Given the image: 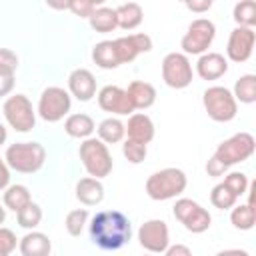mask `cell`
Listing matches in <instances>:
<instances>
[{
  "label": "cell",
  "mask_w": 256,
  "mask_h": 256,
  "mask_svg": "<svg viewBox=\"0 0 256 256\" xmlns=\"http://www.w3.org/2000/svg\"><path fill=\"white\" fill-rule=\"evenodd\" d=\"M30 202H32V196L24 184H12L4 192V206L10 208L12 212H20Z\"/></svg>",
  "instance_id": "obj_27"
},
{
  "label": "cell",
  "mask_w": 256,
  "mask_h": 256,
  "mask_svg": "<svg viewBox=\"0 0 256 256\" xmlns=\"http://www.w3.org/2000/svg\"><path fill=\"white\" fill-rule=\"evenodd\" d=\"M122 154L126 156V160L130 164H140L146 158L148 150H146V144H140V142H134V140H126L122 144Z\"/></svg>",
  "instance_id": "obj_35"
},
{
  "label": "cell",
  "mask_w": 256,
  "mask_h": 256,
  "mask_svg": "<svg viewBox=\"0 0 256 256\" xmlns=\"http://www.w3.org/2000/svg\"><path fill=\"white\" fill-rule=\"evenodd\" d=\"M234 100L242 102V104H252L256 102V76L254 74H244L236 80L234 84V92H232Z\"/></svg>",
  "instance_id": "obj_28"
},
{
  "label": "cell",
  "mask_w": 256,
  "mask_h": 256,
  "mask_svg": "<svg viewBox=\"0 0 256 256\" xmlns=\"http://www.w3.org/2000/svg\"><path fill=\"white\" fill-rule=\"evenodd\" d=\"M16 244H18L16 234L10 228L0 226V256H10L12 250L16 248Z\"/></svg>",
  "instance_id": "obj_37"
},
{
  "label": "cell",
  "mask_w": 256,
  "mask_h": 256,
  "mask_svg": "<svg viewBox=\"0 0 256 256\" xmlns=\"http://www.w3.org/2000/svg\"><path fill=\"white\" fill-rule=\"evenodd\" d=\"M4 160L8 168L20 174H34L44 166L46 150L40 142H16L6 148Z\"/></svg>",
  "instance_id": "obj_3"
},
{
  "label": "cell",
  "mask_w": 256,
  "mask_h": 256,
  "mask_svg": "<svg viewBox=\"0 0 256 256\" xmlns=\"http://www.w3.org/2000/svg\"><path fill=\"white\" fill-rule=\"evenodd\" d=\"M124 126H126L128 140H134V142H140V144H148L154 138V122H152V118L148 114L134 112V114H130L128 124H124Z\"/></svg>",
  "instance_id": "obj_18"
},
{
  "label": "cell",
  "mask_w": 256,
  "mask_h": 256,
  "mask_svg": "<svg viewBox=\"0 0 256 256\" xmlns=\"http://www.w3.org/2000/svg\"><path fill=\"white\" fill-rule=\"evenodd\" d=\"M70 94L60 86H48L42 90L38 100V116L46 122H60L70 112Z\"/></svg>",
  "instance_id": "obj_8"
},
{
  "label": "cell",
  "mask_w": 256,
  "mask_h": 256,
  "mask_svg": "<svg viewBox=\"0 0 256 256\" xmlns=\"http://www.w3.org/2000/svg\"><path fill=\"white\" fill-rule=\"evenodd\" d=\"M68 90L80 102H88L96 96V78L88 68H76L68 76Z\"/></svg>",
  "instance_id": "obj_16"
},
{
  "label": "cell",
  "mask_w": 256,
  "mask_h": 256,
  "mask_svg": "<svg viewBox=\"0 0 256 256\" xmlns=\"http://www.w3.org/2000/svg\"><path fill=\"white\" fill-rule=\"evenodd\" d=\"M98 140H102L104 144H118L122 142V138L126 136V126L122 120L118 118H104L98 124Z\"/></svg>",
  "instance_id": "obj_25"
},
{
  "label": "cell",
  "mask_w": 256,
  "mask_h": 256,
  "mask_svg": "<svg viewBox=\"0 0 256 256\" xmlns=\"http://www.w3.org/2000/svg\"><path fill=\"white\" fill-rule=\"evenodd\" d=\"M188 178L180 168H162L148 176L146 180V194L152 200H172L186 190Z\"/></svg>",
  "instance_id": "obj_2"
},
{
  "label": "cell",
  "mask_w": 256,
  "mask_h": 256,
  "mask_svg": "<svg viewBox=\"0 0 256 256\" xmlns=\"http://www.w3.org/2000/svg\"><path fill=\"white\" fill-rule=\"evenodd\" d=\"M196 72L202 80H218L228 72V60L220 52H204L196 62Z\"/></svg>",
  "instance_id": "obj_17"
},
{
  "label": "cell",
  "mask_w": 256,
  "mask_h": 256,
  "mask_svg": "<svg viewBox=\"0 0 256 256\" xmlns=\"http://www.w3.org/2000/svg\"><path fill=\"white\" fill-rule=\"evenodd\" d=\"M14 88V74H4L0 72V98L8 96Z\"/></svg>",
  "instance_id": "obj_39"
},
{
  "label": "cell",
  "mask_w": 256,
  "mask_h": 256,
  "mask_svg": "<svg viewBox=\"0 0 256 256\" xmlns=\"http://www.w3.org/2000/svg\"><path fill=\"white\" fill-rule=\"evenodd\" d=\"M20 254L22 256H50L52 252V242L44 232H28L20 238L18 242Z\"/></svg>",
  "instance_id": "obj_20"
},
{
  "label": "cell",
  "mask_w": 256,
  "mask_h": 256,
  "mask_svg": "<svg viewBox=\"0 0 256 256\" xmlns=\"http://www.w3.org/2000/svg\"><path fill=\"white\" fill-rule=\"evenodd\" d=\"M146 256H150V254H146Z\"/></svg>",
  "instance_id": "obj_47"
},
{
  "label": "cell",
  "mask_w": 256,
  "mask_h": 256,
  "mask_svg": "<svg viewBox=\"0 0 256 256\" xmlns=\"http://www.w3.org/2000/svg\"><path fill=\"white\" fill-rule=\"evenodd\" d=\"M78 154H80V160H82V166L84 170L88 172L90 178H104L112 172V156H110V150L108 146L98 140V138H86L82 140L80 148H78Z\"/></svg>",
  "instance_id": "obj_4"
},
{
  "label": "cell",
  "mask_w": 256,
  "mask_h": 256,
  "mask_svg": "<svg viewBox=\"0 0 256 256\" xmlns=\"http://www.w3.org/2000/svg\"><path fill=\"white\" fill-rule=\"evenodd\" d=\"M214 36H216V26L212 20H208V18L192 20L186 34L180 40V48L184 50L182 54H186V56L188 54H200L202 56L210 48Z\"/></svg>",
  "instance_id": "obj_7"
},
{
  "label": "cell",
  "mask_w": 256,
  "mask_h": 256,
  "mask_svg": "<svg viewBox=\"0 0 256 256\" xmlns=\"http://www.w3.org/2000/svg\"><path fill=\"white\" fill-rule=\"evenodd\" d=\"M230 222H232V224H234V228H238V230H252V228H254V222H256L254 206H252V204L232 206Z\"/></svg>",
  "instance_id": "obj_29"
},
{
  "label": "cell",
  "mask_w": 256,
  "mask_h": 256,
  "mask_svg": "<svg viewBox=\"0 0 256 256\" xmlns=\"http://www.w3.org/2000/svg\"><path fill=\"white\" fill-rule=\"evenodd\" d=\"M216 256H250V254L240 248H228V250H220Z\"/></svg>",
  "instance_id": "obj_44"
},
{
  "label": "cell",
  "mask_w": 256,
  "mask_h": 256,
  "mask_svg": "<svg viewBox=\"0 0 256 256\" xmlns=\"http://www.w3.org/2000/svg\"><path fill=\"white\" fill-rule=\"evenodd\" d=\"M192 76H194L192 64H190L186 54L170 52V54L164 56V60H162V80H164L166 86L182 90V88L190 86Z\"/></svg>",
  "instance_id": "obj_11"
},
{
  "label": "cell",
  "mask_w": 256,
  "mask_h": 256,
  "mask_svg": "<svg viewBox=\"0 0 256 256\" xmlns=\"http://www.w3.org/2000/svg\"><path fill=\"white\" fill-rule=\"evenodd\" d=\"M236 196L220 182V184H216L214 188H212V192H210V202H212V206L214 208H218V210H228V208H232L234 204H236Z\"/></svg>",
  "instance_id": "obj_32"
},
{
  "label": "cell",
  "mask_w": 256,
  "mask_h": 256,
  "mask_svg": "<svg viewBox=\"0 0 256 256\" xmlns=\"http://www.w3.org/2000/svg\"><path fill=\"white\" fill-rule=\"evenodd\" d=\"M254 42H256V34H254L252 28L236 26L230 32L228 44H226V56H228V60H232V62H246L252 56Z\"/></svg>",
  "instance_id": "obj_13"
},
{
  "label": "cell",
  "mask_w": 256,
  "mask_h": 256,
  "mask_svg": "<svg viewBox=\"0 0 256 256\" xmlns=\"http://www.w3.org/2000/svg\"><path fill=\"white\" fill-rule=\"evenodd\" d=\"M254 148H256L254 136L248 134V132H238V134L230 136L228 140L220 142L212 156L224 168H228V166H234V164H240V162L248 160L254 154Z\"/></svg>",
  "instance_id": "obj_6"
},
{
  "label": "cell",
  "mask_w": 256,
  "mask_h": 256,
  "mask_svg": "<svg viewBox=\"0 0 256 256\" xmlns=\"http://www.w3.org/2000/svg\"><path fill=\"white\" fill-rule=\"evenodd\" d=\"M164 256H192V250L184 244H172L164 250Z\"/></svg>",
  "instance_id": "obj_41"
},
{
  "label": "cell",
  "mask_w": 256,
  "mask_h": 256,
  "mask_svg": "<svg viewBox=\"0 0 256 256\" xmlns=\"http://www.w3.org/2000/svg\"><path fill=\"white\" fill-rule=\"evenodd\" d=\"M138 242L144 250L152 252V254H160L170 246V232L164 220L160 218H152L146 220L140 228H138Z\"/></svg>",
  "instance_id": "obj_12"
},
{
  "label": "cell",
  "mask_w": 256,
  "mask_h": 256,
  "mask_svg": "<svg viewBox=\"0 0 256 256\" xmlns=\"http://www.w3.org/2000/svg\"><path fill=\"white\" fill-rule=\"evenodd\" d=\"M234 22L242 28H252L256 24V2L254 0H242L234 6Z\"/></svg>",
  "instance_id": "obj_30"
},
{
  "label": "cell",
  "mask_w": 256,
  "mask_h": 256,
  "mask_svg": "<svg viewBox=\"0 0 256 256\" xmlns=\"http://www.w3.org/2000/svg\"><path fill=\"white\" fill-rule=\"evenodd\" d=\"M126 94H128L134 110H146L156 102V88L150 82H144V80L130 82L128 88H126Z\"/></svg>",
  "instance_id": "obj_19"
},
{
  "label": "cell",
  "mask_w": 256,
  "mask_h": 256,
  "mask_svg": "<svg viewBox=\"0 0 256 256\" xmlns=\"http://www.w3.org/2000/svg\"><path fill=\"white\" fill-rule=\"evenodd\" d=\"M92 30L100 32V34H106V32H112L118 28V22H116V12L114 8H108V6H100L92 12V16L88 18Z\"/></svg>",
  "instance_id": "obj_26"
},
{
  "label": "cell",
  "mask_w": 256,
  "mask_h": 256,
  "mask_svg": "<svg viewBox=\"0 0 256 256\" xmlns=\"http://www.w3.org/2000/svg\"><path fill=\"white\" fill-rule=\"evenodd\" d=\"M64 130L70 138H80V140H86L92 136V132L96 130L94 126V120L88 116V114H70L64 122Z\"/></svg>",
  "instance_id": "obj_23"
},
{
  "label": "cell",
  "mask_w": 256,
  "mask_h": 256,
  "mask_svg": "<svg viewBox=\"0 0 256 256\" xmlns=\"http://www.w3.org/2000/svg\"><path fill=\"white\" fill-rule=\"evenodd\" d=\"M92 60H94V64L100 66L102 70H112V68H118V66H120L112 40H102V42H98V44L92 48Z\"/></svg>",
  "instance_id": "obj_24"
},
{
  "label": "cell",
  "mask_w": 256,
  "mask_h": 256,
  "mask_svg": "<svg viewBox=\"0 0 256 256\" xmlns=\"http://www.w3.org/2000/svg\"><path fill=\"white\" fill-rule=\"evenodd\" d=\"M18 68V56L10 48H0V72L14 74Z\"/></svg>",
  "instance_id": "obj_38"
},
{
  "label": "cell",
  "mask_w": 256,
  "mask_h": 256,
  "mask_svg": "<svg viewBox=\"0 0 256 256\" xmlns=\"http://www.w3.org/2000/svg\"><path fill=\"white\" fill-rule=\"evenodd\" d=\"M76 198L84 204V206H96L104 200V186L100 180L96 178H80L76 182Z\"/></svg>",
  "instance_id": "obj_21"
},
{
  "label": "cell",
  "mask_w": 256,
  "mask_h": 256,
  "mask_svg": "<svg viewBox=\"0 0 256 256\" xmlns=\"http://www.w3.org/2000/svg\"><path fill=\"white\" fill-rule=\"evenodd\" d=\"M4 118L16 132H30L36 126V112L32 108V102L24 94L8 96L4 102Z\"/></svg>",
  "instance_id": "obj_9"
},
{
  "label": "cell",
  "mask_w": 256,
  "mask_h": 256,
  "mask_svg": "<svg viewBox=\"0 0 256 256\" xmlns=\"http://www.w3.org/2000/svg\"><path fill=\"white\" fill-rule=\"evenodd\" d=\"M184 6L192 12H206L212 8V0H192V2H186Z\"/></svg>",
  "instance_id": "obj_42"
},
{
  "label": "cell",
  "mask_w": 256,
  "mask_h": 256,
  "mask_svg": "<svg viewBox=\"0 0 256 256\" xmlns=\"http://www.w3.org/2000/svg\"><path fill=\"white\" fill-rule=\"evenodd\" d=\"M16 220H18V224H20L22 228L32 230V228H36V226L40 224V220H42V208H40L36 202H30V204L24 206L20 212H16Z\"/></svg>",
  "instance_id": "obj_31"
},
{
  "label": "cell",
  "mask_w": 256,
  "mask_h": 256,
  "mask_svg": "<svg viewBox=\"0 0 256 256\" xmlns=\"http://www.w3.org/2000/svg\"><path fill=\"white\" fill-rule=\"evenodd\" d=\"M202 104L206 114L214 122H230L236 118L238 102L226 86H210L202 94Z\"/></svg>",
  "instance_id": "obj_5"
},
{
  "label": "cell",
  "mask_w": 256,
  "mask_h": 256,
  "mask_svg": "<svg viewBox=\"0 0 256 256\" xmlns=\"http://www.w3.org/2000/svg\"><path fill=\"white\" fill-rule=\"evenodd\" d=\"M114 12H116L118 28H122V30H134V28H138L142 24V18H144L142 6L138 2L120 4L118 8H114Z\"/></svg>",
  "instance_id": "obj_22"
},
{
  "label": "cell",
  "mask_w": 256,
  "mask_h": 256,
  "mask_svg": "<svg viewBox=\"0 0 256 256\" xmlns=\"http://www.w3.org/2000/svg\"><path fill=\"white\" fill-rule=\"evenodd\" d=\"M90 238L102 250H118L132 238V224L120 210H100L90 220Z\"/></svg>",
  "instance_id": "obj_1"
},
{
  "label": "cell",
  "mask_w": 256,
  "mask_h": 256,
  "mask_svg": "<svg viewBox=\"0 0 256 256\" xmlns=\"http://www.w3.org/2000/svg\"><path fill=\"white\" fill-rule=\"evenodd\" d=\"M86 222H88V210L86 208H76V210H70L66 214L64 226H66L70 236H80L84 226H86Z\"/></svg>",
  "instance_id": "obj_33"
},
{
  "label": "cell",
  "mask_w": 256,
  "mask_h": 256,
  "mask_svg": "<svg viewBox=\"0 0 256 256\" xmlns=\"http://www.w3.org/2000/svg\"><path fill=\"white\" fill-rule=\"evenodd\" d=\"M10 184V168L4 158H0V190H6Z\"/></svg>",
  "instance_id": "obj_43"
},
{
  "label": "cell",
  "mask_w": 256,
  "mask_h": 256,
  "mask_svg": "<svg viewBox=\"0 0 256 256\" xmlns=\"http://www.w3.org/2000/svg\"><path fill=\"white\" fill-rule=\"evenodd\" d=\"M6 220V208L4 206H0V226H2V222Z\"/></svg>",
  "instance_id": "obj_46"
},
{
  "label": "cell",
  "mask_w": 256,
  "mask_h": 256,
  "mask_svg": "<svg viewBox=\"0 0 256 256\" xmlns=\"http://www.w3.org/2000/svg\"><path fill=\"white\" fill-rule=\"evenodd\" d=\"M6 138H8V132H6V128H4V124L0 122V146L6 142Z\"/></svg>",
  "instance_id": "obj_45"
},
{
  "label": "cell",
  "mask_w": 256,
  "mask_h": 256,
  "mask_svg": "<svg viewBox=\"0 0 256 256\" xmlns=\"http://www.w3.org/2000/svg\"><path fill=\"white\" fill-rule=\"evenodd\" d=\"M112 42H114V50H116L120 64L132 62L138 54L152 50V38L148 34H128V36H120Z\"/></svg>",
  "instance_id": "obj_15"
},
{
  "label": "cell",
  "mask_w": 256,
  "mask_h": 256,
  "mask_svg": "<svg viewBox=\"0 0 256 256\" xmlns=\"http://www.w3.org/2000/svg\"><path fill=\"white\" fill-rule=\"evenodd\" d=\"M226 170H228V168H224L214 156H210V160L206 162V172H208V176H214V178H216V176H222Z\"/></svg>",
  "instance_id": "obj_40"
},
{
  "label": "cell",
  "mask_w": 256,
  "mask_h": 256,
  "mask_svg": "<svg viewBox=\"0 0 256 256\" xmlns=\"http://www.w3.org/2000/svg\"><path fill=\"white\" fill-rule=\"evenodd\" d=\"M100 6H102L100 0H96V2H92V0H72V2H68V10L74 16H80V18H90L92 12Z\"/></svg>",
  "instance_id": "obj_36"
},
{
  "label": "cell",
  "mask_w": 256,
  "mask_h": 256,
  "mask_svg": "<svg viewBox=\"0 0 256 256\" xmlns=\"http://www.w3.org/2000/svg\"><path fill=\"white\" fill-rule=\"evenodd\" d=\"M98 106L104 112H110L116 116L134 114V108H132V102H130L126 90L120 86H114V84H108L98 92Z\"/></svg>",
  "instance_id": "obj_14"
},
{
  "label": "cell",
  "mask_w": 256,
  "mask_h": 256,
  "mask_svg": "<svg viewBox=\"0 0 256 256\" xmlns=\"http://www.w3.org/2000/svg\"><path fill=\"white\" fill-rule=\"evenodd\" d=\"M172 212H174V218L180 220V222L184 224V228H186L188 232H192V234H202V232H206V230L210 228V224H212L210 212H208L206 208H202L198 202L190 200V198H180V200H176Z\"/></svg>",
  "instance_id": "obj_10"
},
{
  "label": "cell",
  "mask_w": 256,
  "mask_h": 256,
  "mask_svg": "<svg viewBox=\"0 0 256 256\" xmlns=\"http://www.w3.org/2000/svg\"><path fill=\"white\" fill-rule=\"evenodd\" d=\"M222 184H224L236 198H240L242 194H246V192H248V186H250L248 176H246L244 172H230V174H226V178H224Z\"/></svg>",
  "instance_id": "obj_34"
}]
</instances>
